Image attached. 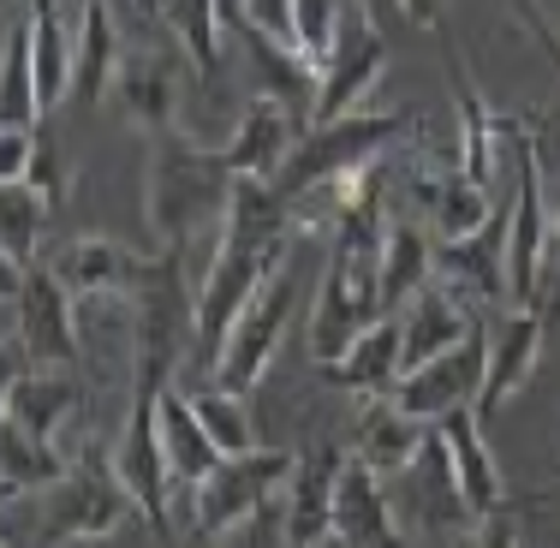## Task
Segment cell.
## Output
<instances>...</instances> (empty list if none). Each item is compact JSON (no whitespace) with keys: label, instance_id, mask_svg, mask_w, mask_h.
<instances>
[{"label":"cell","instance_id":"6da1fadb","mask_svg":"<svg viewBox=\"0 0 560 548\" xmlns=\"http://www.w3.org/2000/svg\"><path fill=\"white\" fill-rule=\"evenodd\" d=\"M233 185H238V173L226 167L221 150L191 143V138H179V131H155L150 173H143V215H150L155 245L185 250V257H191V250H209V257H215Z\"/></svg>","mask_w":560,"mask_h":548},{"label":"cell","instance_id":"7a4b0ae2","mask_svg":"<svg viewBox=\"0 0 560 548\" xmlns=\"http://www.w3.org/2000/svg\"><path fill=\"white\" fill-rule=\"evenodd\" d=\"M84 358L78 346V299L66 292V280L36 263H7V370L48 364L72 370Z\"/></svg>","mask_w":560,"mask_h":548},{"label":"cell","instance_id":"3957f363","mask_svg":"<svg viewBox=\"0 0 560 548\" xmlns=\"http://www.w3.org/2000/svg\"><path fill=\"white\" fill-rule=\"evenodd\" d=\"M399 131H406V114H335V119H311V126L299 131V150L287 155V167H280V191L287 197H311L323 191V185L346 179V173L382 162V155L399 143Z\"/></svg>","mask_w":560,"mask_h":548},{"label":"cell","instance_id":"277c9868","mask_svg":"<svg viewBox=\"0 0 560 548\" xmlns=\"http://www.w3.org/2000/svg\"><path fill=\"white\" fill-rule=\"evenodd\" d=\"M292 447H250V453H226L215 471L191 489V518L197 537H233L245 518L269 513L275 494L292 483Z\"/></svg>","mask_w":560,"mask_h":548},{"label":"cell","instance_id":"5b68a950","mask_svg":"<svg viewBox=\"0 0 560 548\" xmlns=\"http://www.w3.org/2000/svg\"><path fill=\"white\" fill-rule=\"evenodd\" d=\"M287 257H292V245H226V238L215 245V257L203 269V287H197V334H191V352L203 370H215L233 323L245 316V304L257 299L262 280Z\"/></svg>","mask_w":560,"mask_h":548},{"label":"cell","instance_id":"8992f818","mask_svg":"<svg viewBox=\"0 0 560 548\" xmlns=\"http://www.w3.org/2000/svg\"><path fill=\"white\" fill-rule=\"evenodd\" d=\"M292 311H299V263L287 257L269 280H262L257 299L245 304V316L233 323V334H226V346H221V358H215V382L250 394V387L262 382V370L275 364L280 340H287Z\"/></svg>","mask_w":560,"mask_h":548},{"label":"cell","instance_id":"52a82bcc","mask_svg":"<svg viewBox=\"0 0 560 548\" xmlns=\"http://www.w3.org/2000/svg\"><path fill=\"white\" fill-rule=\"evenodd\" d=\"M126 513H138L126 477L114 471V459H102L96 447H84V459L55 483L48 525H43L36 543H96V537H108Z\"/></svg>","mask_w":560,"mask_h":548},{"label":"cell","instance_id":"ba28073f","mask_svg":"<svg viewBox=\"0 0 560 548\" xmlns=\"http://www.w3.org/2000/svg\"><path fill=\"white\" fill-rule=\"evenodd\" d=\"M155 399L162 387H131L126 423L114 441V471L126 477L138 513L155 530H167V494H173V465H167V441H162V418H155Z\"/></svg>","mask_w":560,"mask_h":548},{"label":"cell","instance_id":"9c48e42d","mask_svg":"<svg viewBox=\"0 0 560 548\" xmlns=\"http://www.w3.org/2000/svg\"><path fill=\"white\" fill-rule=\"evenodd\" d=\"M483 370H489V334L471 328L459 346H447V352L430 358V364L406 370V376L394 382V406L411 411L418 423H442L447 411L477 406V394H483Z\"/></svg>","mask_w":560,"mask_h":548},{"label":"cell","instance_id":"30bf717a","mask_svg":"<svg viewBox=\"0 0 560 548\" xmlns=\"http://www.w3.org/2000/svg\"><path fill=\"white\" fill-rule=\"evenodd\" d=\"M346 471V447H311L292 465L287 501H280V543L311 548L335 543V483Z\"/></svg>","mask_w":560,"mask_h":548},{"label":"cell","instance_id":"8fae6325","mask_svg":"<svg viewBox=\"0 0 560 548\" xmlns=\"http://www.w3.org/2000/svg\"><path fill=\"white\" fill-rule=\"evenodd\" d=\"M483 334H489V370H483V394H477V418L489 423L506 399L530 382V370H537V358H542V311L513 304V311L495 316V323H483Z\"/></svg>","mask_w":560,"mask_h":548},{"label":"cell","instance_id":"7c38bea8","mask_svg":"<svg viewBox=\"0 0 560 548\" xmlns=\"http://www.w3.org/2000/svg\"><path fill=\"white\" fill-rule=\"evenodd\" d=\"M311 126V119H299L287 108V102H275L269 90H262L257 102H250L245 114H238L233 138L221 143L226 167L233 173H250V179H280V167H287V155L299 150V131Z\"/></svg>","mask_w":560,"mask_h":548},{"label":"cell","instance_id":"4fadbf2b","mask_svg":"<svg viewBox=\"0 0 560 548\" xmlns=\"http://www.w3.org/2000/svg\"><path fill=\"white\" fill-rule=\"evenodd\" d=\"M382 66H388V43H382L376 24H358L340 31V48L323 66V84H316V114L311 119H335L364 108V96L382 84Z\"/></svg>","mask_w":560,"mask_h":548},{"label":"cell","instance_id":"5bb4252c","mask_svg":"<svg viewBox=\"0 0 560 548\" xmlns=\"http://www.w3.org/2000/svg\"><path fill=\"white\" fill-rule=\"evenodd\" d=\"M435 280L477 299H506V209L465 238H435Z\"/></svg>","mask_w":560,"mask_h":548},{"label":"cell","instance_id":"9a60e30c","mask_svg":"<svg viewBox=\"0 0 560 548\" xmlns=\"http://www.w3.org/2000/svg\"><path fill=\"white\" fill-rule=\"evenodd\" d=\"M435 430H442V441H447V459H453V477H459V494H465V506H471V518L506 506V483H501L495 453H489V441H483V418H477V406L447 411Z\"/></svg>","mask_w":560,"mask_h":548},{"label":"cell","instance_id":"2e32d148","mask_svg":"<svg viewBox=\"0 0 560 548\" xmlns=\"http://www.w3.org/2000/svg\"><path fill=\"white\" fill-rule=\"evenodd\" d=\"M323 376L335 387L364 394V399L370 394H394V382L406 376V328H399V316H376L335 364H323Z\"/></svg>","mask_w":560,"mask_h":548},{"label":"cell","instance_id":"e0dca14e","mask_svg":"<svg viewBox=\"0 0 560 548\" xmlns=\"http://www.w3.org/2000/svg\"><path fill=\"white\" fill-rule=\"evenodd\" d=\"M72 411H84V387L72 382V370H48V364L7 370V418L24 423L31 435L55 441Z\"/></svg>","mask_w":560,"mask_h":548},{"label":"cell","instance_id":"ac0fdd59","mask_svg":"<svg viewBox=\"0 0 560 548\" xmlns=\"http://www.w3.org/2000/svg\"><path fill=\"white\" fill-rule=\"evenodd\" d=\"M143 263L150 257H138V250H126V245H114V238H72V245H60L55 250V269L66 280V292H72L78 304L84 299H108V292H131V280L143 275Z\"/></svg>","mask_w":560,"mask_h":548},{"label":"cell","instance_id":"d6986e66","mask_svg":"<svg viewBox=\"0 0 560 548\" xmlns=\"http://www.w3.org/2000/svg\"><path fill=\"white\" fill-rule=\"evenodd\" d=\"M119 96H126V114L138 119L143 131H173L179 126V66H173L167 43L150 48H126V66H119Z\"/></svg>","mask_w":560,"mask_h":548},{"label":"cell","instance_id":"ffe728a7","mask_svg":"<svg viewBox=\"0 0 560 548\" xmlns=\"http://www.w3.org/2000/svg\"><path fill=\"white\" fill-rule=\"evenodd\" d=\"M335 543H399L394 506L382 494V471L358 453H346V471L335 483Z\"/></svg>","mask_w":560,"mask_h":548},{"label":"cell","instance_id":"44dd1931","mask_svg":"<svg viewBox=\"0 0 560 548\" xmlns=\"http://www.w3.org/2000/svg\"><path fill=\"white\" fill-rule=\"evenodd\" d=\"M155 418H162V441H167V465H173V489L191 494L197 483H203L209 471L226 459V453L215 447V435L203 430V418H197L191 394H179V387H162V399H155Z\"/></svg>","mask_w":560,"mask_h":548},{"label":"cell","instance_id":"7402d4cb","mask_svg":"<svg viewBox=\"0 0 560 548\" xmlns=\"http://www.w3.org/2000/svg\"><path fill=\"white\" fill-rule=\"evenodd\" d=\"M399 328H406V370H418V364H430L435 352L459 346L477 323H471L465 299L447 287V280H430V287H423L418 299L399 311Z\"/></svg>","mask_w":560,"mask_h":548},{"label":"cell","instance_id":"603a6c76","mask_svg":"<svg viewBox=\"0 0 560 548\" xmlns=\"http://www.w3.org/2000/svg\"><path fill=\"white\" fill-rule=\"evenodd\" d=\"M423 441H430V423L399 411L394 394H370L364 423H358V459H370L382 477H394V471H411V465H418Z\"/></svg>","mask_w":560,"mask_h":548},{"label":"cell","instance_id":"cb8c5ba5","mask_svg":"<svg viewBox=\"0 0 560 548\" xmlns=\"http://www.w3.org/2000/svg\"><path fill=\"white\" fill-rule=\"evenodd\" d=\"M119 66H126V36L114 24L108 0H90L78 12V78H72V96L78 102H102L119 84Z\"/></svg>","mask_w":560,"mask_h":548},{"label":"cell","instance_id":"d4e9b609","mask_svg":"<svg viewBox=\"0 0 560 548\" xmlns=\"http://www.w3.org/2000/svg\"><path fill=\"white\" fill-rule=\"evenodd\" d=\"M435 280V238L418 221H388L382 233V311L399 316Z\"/></svg>","mask_w":560,"mask_h":548},{"label":"cell","instance_id":"484cf974","mask_svg":"<svg viewBox=\"0 0 560 548\" xmlns=\"http://www.w3.org/2000/svg\"><path fill=\"white\" fill-rule=\"evenodd\" d=\"M418 203H423V215H430L435 238H465V233H477V226L495 215L489 185L465 179L459 167L453 173H418Z\"/></svg>","mask_w":560,"mask_h":548},{"label":"cell","instance_id":"4316f807","mask_svg":"<svg viewBox=\"0 0 560 548\" xmlns=\"http://www.w3.org/2000/svg\"><path fill=\"white\" fill-rule=\"evenodd\" d=\"M0 477H7V501H19V494H36V489H55L66 471H72V459L55 447V441L31 435L24 423L0 418Z\"/></svg>","mask_w":560,"mask_h":548},{"label":"cell","instance_id":"83f0119b","mask_svg":"<svg viewBox=\"0 0 560 548\" xmlns=\"http://www.w3.org/2000/svg\"><path fill=\"white\" fill-rule=\"evenodd\" d=\"M167 24H173V48L185 55V66H191L197 78H215L221 55H226V12H221V0H173Z\"/></svg>","mask_w":560,"mask_h":548},{"label":"cell","instance_id":"f1b7e54d","mask_svg":"<svg viewBox=\"0 0 560 548\" xmlns=\"http://www.w3.org/2000/svg\"><path fill=\"white\" fill-rule=\"evenodd\" d=\"M0 209H7V221H0V257L24 269L36 238H43V221L55 215V203L31 179H0Z\"/></svg>","mask_w":560,"mask_h":548},{"label":"cell","instance_id":"f546056e","mask_svg":"<svg viewBox=\"0 0 560 548\" xmlns=\"http://www.w3.org/2000/svg\"><path fill=\"white\" fill-rule=\"evenodd\" d=\"M191 406H197V418H203V430L215 435L221 453H250V447H257V423H250V406H245L238 387L209 382V387H197V394H191Z\"/></svg>","mask_w":560,"mask_h":548},{"label":"cell","instance_id":"4dcf8cb0","mask_svg":"<svg viewBox=\"0 0 560 548\" xmlns=\"http://www.w3.org/2000/svg\"><path fill=\"white\" fill-rule=\"evenodd\" d=\"M299 12V55L323 72L328 55L340 48V31H346V0H292Z\"/></svg>","mask_w":560,"mask_h":548},{"label":"cell","instance_id":"1f68e13d","mask_svg":"<svg viewBox=\"0 0 560 548\" xmlns=\"http://www.w3.org/2000/svg\"><path fill=\"white\" fill-rule=\"evenodd\" d=\"M549 185V250H542V280H537V311L560 323V179Z\"/></svg>","mask_w":560,"mask_h":548},{"label":"cell","instance_id":"d6a6232c","mask_svg":"<svg viewBox=\"0 0 560 548\" xmlns=\"http://www.w3.org/2000/svg\"><path fill=\"white\" fill-rule=\"evenodd\" d=\"M245 24H257L275 43L299 48V12H292V0H245Z\"/></svg>","mask_w":560,"mask_h":548},{"label":"cell","instance_id":"836d02e7","mask_svg":"<svg viewBox=\"0 0 560 548\" xmlns=\"http://www.w3.org/2000/svg\"><path fill=\"white\" fill-rule=\"evenodd\" d=\"M525 143H530V155H537L542 179H560V108L530 119V126H525Z\"/></svg>","mask_w":560,"mask_h":548},{"label":"cell","instance_id":"e575fe53","mask_svg":"<svg viewBox=\"0 0 560 548\" xmlns=\"http://www.w3.org/2000/svg\"><path fill=\"white\" fill-rule=\"evenodd\" d=\"M24 179H31L36 191L60 209V191H66V185H60V155H55V143H48L43 131H36V155H31V173H24Z\"/></svg>","mask_w":560,"mask_h":548},{"label":"cell","instance_id":"d590c367","mask_svg":"<svg viewBox=\"0 0 560 548\" xmlns=\"http://www.w3.org/2000/svg\"><path fill=\"white\" fill-rule=\"evenodd\" d=\"M471 537H477V543H489V548H501V543H518V518L506 513V506H495V513H483V518L471 525Z\"/></svg>","mask_w":560,"mask_h":548},{"label":"cell","instance_id":"8d00e7d4","mask_svg":"<svg viewBox=\"0 0 560 548\" xmlns=\"http://www.w3.org/2000/svg\"><path fill=\"white\" fill-rule=\"evenodd\" d=\"M442 7L447 0H399V12H406L418 31H442Z\"/></svg>","mask_w":560,"mask_h":548},{"label":"cell","instance_id":"74e56055","mask_svg":"<svg viewBox=\"0 0 560 548\" xmlns=\"http://www.w3.org/2000/svg\"><path fill=\"white\" fill-rule=\"evenodd\" d=\"M72 7H90V0H72Z\"/></svg>","mask_w":560,"mask_h":548},{"label":"cell","instance_id":"f35d334b","mask_svg":"<svg viewBox=\"0 0 560 548\" xmlns=\"http://www.w3.org/2000/svg\"><path fill=\"white\" fill-rule=\"evenodd\" d=\"M555 477H560V459H555Z\"/></svg>","mask_w":560,"mask_h":548}]
</instances>
